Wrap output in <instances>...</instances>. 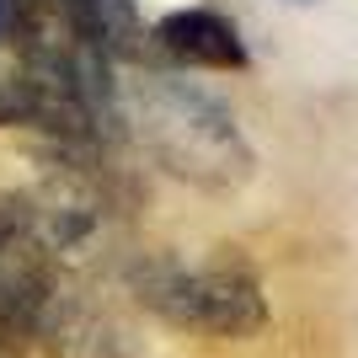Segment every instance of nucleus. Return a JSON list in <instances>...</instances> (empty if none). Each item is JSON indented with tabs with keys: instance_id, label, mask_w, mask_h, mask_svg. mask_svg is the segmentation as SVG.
<instances>
[{
	"instance_id": "f257e3e1",
	"label": "nucleus",
	"mask_w": 358,
	"mask_h": 358,
	"mask_svg": "<svg viewBox=\"0 0 358 358\" xmlns=\"http://www.w3.org/2000/svg\"><path fill=\"white\" fill-rule=\"evenodd\" d=\"M129 123L166 171H177L198 187H236L252 171V150L241 139L236 118L214 96L182 86L171 75L139 80L129 96Z\"/></svg>"
},
{
	"instance_id": "f03ea898",
	"label": "nucleus",
	"mask_w": 358,
	"mask_h": 358,
	"mask_svg": "<svg viewBox=\"0 0 358 358\" xmlns=\"http://www.w3.org/2000/svg\"><path fill=\"white\" fill-rule=\"evenodd\" d=\"M129 289L145 310L187 331L252 337L268 321L262 284L246 268H187L177 257H139L129 262Z\"/></svg>"
},
{
	"instance_id": "7ed1b4c3",
	"label": "nucleus",
	"mask_w": 358,
	"mask_h": 358,
	"mask_svg": "<svg viewBox=\"0 0 358 358\" xmlns=\"http://www.w3.org/2000/svg\"><path fill=\"white\" fill-rule=\"evenodd\" d=\"M150 43L155 54L177 64H203V70H241L246 64V43L230 16L209 11V6H187V11H171L150 27Z\"/></svg>"
},
{
	"instance_id": "20e7f679",
	"label": "nucleus",
	"mask_w": 358,
	"mask_h": 358,
	"mask_svg": "<svg viewBox=\"0 0 358 358\" xmlns=\"http://www.w3.org/2000/svg\"><path fill=\"white\" fill-rule=\"evenodd\" d=\"M70 16L107 48V59H145L150 48V32L139 22V6L134 0H64Z\"/></svg>"
},
{
	"instance_id": "39448f33",
	"label": "nucleus",
	"mask_w": 358,
	"mask_h": 358,
	"mask_svg": "<svg viewBox=\"0 0 358 358\" xmlns=\"http://www.w3.org/2000/svg\"><path fill=\"white\" fill-rule=\"evenodd\" d=\"M16 6H22V0H0V43H11V27H16Z\"/></svg>"
}]
</instances>
